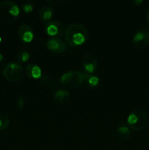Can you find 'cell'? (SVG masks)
Returning <instances> with one entry per match:
<instances>
[{
	"mask_svg": "<svg viewBox=\"0 0 149 150\" xmlns=\"http://www.w3.org/2000/svg\"><path fill=\"white\" fill-rule=\"evenodd\" d=\"M46 46L54 53H61L67 49V45L59 38H52L46 42Z\"/></svg>",
	"mask_w": 149,
	"mask_h": 150,
	"instance_id": "10",
	"label": "cell"
},
{
	"mask_svg": "<svg viewBox=\"0 0 149 150\" xmlns=\"http://www.w3.org/2000/svg\"><path fill=\"white\" fill-rule=\"evenodd\" d=\"M23 75V68L18 63L11 62L7 64L3 70L4 79L11 82L20 80Z\"/></svg>",
	"mask_w": 149,
	"mask_h": 150,
	"instance_id": "5",
	"label": "cell"
},
{
	"mask_svg": "<svg viewBox=\"0 0 149 150\" xmlns=\"http://www.w3.org/2000/svg\"><path fill=\"white\" fill-rule=\"evenodd\" d=\"M89 81V83L91 86H95L99 83V79L96 76H90V77L88 79Z\"/></svg>",
	"mask_w": 149,
	"mask_h": 150,
	"instance_id": "19",
	"label": "cell"
},
{
	"mask_svg": "<svg viewBox=\"0 0 149 150\" xmlns=\"http://www.w3.org/2000/svg\"><path fill=\"white\" fill-rule=\"evenodd\" d=\"M19 39L24 42H32L34 38V32L29 24H22L18 29Z\"/></svg>",
	"mask_w": 149,
	"mask_h": 150,
	"instance_id": "8",
	"label": "cell"
},
{
	"mask_svg": "<svg viewBox=\"0 0 149 150\" xmlns=\"http://www.w3.org/2000/svg\"><path fill=\"white\" fill-rule=\"evenodd\" d=\"M149 43V32L148 31H140L133 38L132 44L135 48H143L147 46Z\"/></svg>",
	"mask_w": 149,
	"mask_h": 150,
	"instance_id": "7",
	"label": "cell"
},
{
	"mask_svg": "<svg viewBox=\"0 0 149 150\" xmlns=\"http://www.w3.org/2000/svg\"><path fill=\"white\" fill-rule=\"evenodd\" d=\"M25 72H26V74L29 78H32V79H37L42 76L41 68L39 66L37 65V64H27L26 66V68H25Z\"/></svg>",
	"mask_w": 149,
	"mask_h": 150,
	"instance_id": "11",
	"label": "cell"
},
{
	"mask_svg": "<svg viewBox=\"0 0 149 150\" xmlns=\"http://www.w3.org/2000/svg\"><path fill=\"white\" fill-rule=\"evenodd\" d=\"M3 59H4V57H3V55L1 54H0V64L1 63V62H2Z\"/></svg>",
	"mask_w": 149,
	"mask_h": 150,
	"instance_id": "22",
	"label": "cell"
},
{
	"mask_svg": "<svg viewBox=\"0 0 149 150\" xmlns=\"http://www.w3.org/2000/svg\"><path fill=\"white\" fill-rule=\"evenodd\" d=\"M10 120L7 115L1 114L0 115V130H4L10 125Z\"/></svg>",
	"mask_w": 149,
	"mask_h": 150,
	"instance_id": "15",
	"label": "cell"
},
{
	"mask_svg": "<svg viewBox=\"0 0 149 150\" xmlns=\"http://www.w3.org/2000/svg\"><path fill=\"white\" fill-rule=\"evenodd\" d=\"M20 15V9L16 3L4 1L0 3V22L4 25H11Z\"/></svg>",
	"mask_w": 149,
	"mask_h": 150,
	"instance_id": "2",
	"label": "cell"
},
{
	"mask_svg": "<svg viewBox=\"0 0 149 150\" xmlns=\"http://www.w3.org/2000/svg\"><path fill=\"white\" fill-rule=\"evenodd\" d=\"M60 82L64 86L69 87H78L84 82V76L82 73L76 70L67 72L61 76Z\"/></svg>",
	"mask_w": 149,
	"mask_h": 150,
	"instance_id": "3",
	"label": "cell"
},
{
	"mask_svg": "<svg viewBox=\"0 0 149 150\" xmlns=\"http://www.w3.org/2000/svg\"><path fill=\"white\" fill-rule=\"evenodd\" d=\"M146 16H149V10L147 11V13H146Z\"/></svg>",
	"mask_w": 149,
	"mask_h": 150,
	"instance_id": "24",
	"label": "cell"
},
{
	"mask_svg": "<svg viewBox=\"0 0 149 150\" xmlns=\"http://www.w3.org/2000/svg\"><path fill=\"white\" fill-rule=\"evenodd\" d=\"M53 12V9L50 6H44L40 9L39 13V18L42 21L47 22L52 18Z\"/></svg>",
	"mask_w": 149,
	"mask_h": 150,
	"instance_id": "14",
	"label": "cell"
},
{
	"mask_svg": "<svg viewBox=\"0 0 149 150\" xmlns=\"http://www.w3.org/2000/svg\"><path fill=\"white\" fill-rule=\"evenodd\" d=\"M89 30L80 23L70 24L65 30V39L71 46H77L84 43L89 38Z\"/></svg>",
	"mask_w": 149,
	"mask_h": 150,
	"instance_id": "1",
	"label": "cell"
},
{
	"mask_svg": "<svg viewBox=\"0 0 149 150\" xmlns=\"http://www.w3.org/2000/svg\"><path fill=\"white\" fill-rule=\"evenodd\" d=\"M127 123L132 130H142L147 123V115L142 110H134L129 115Z\"/></svg>",
	"mask_w": 149,
	"mask_h": 150,
	"instance_id": "4",
	"label": "cell"
},
{
	"mask_svg": "<svg viewBox=\"0 0 149 150\" xmlns=\"http://www.w3.org/2000/svg\"><path fill=\"white\" fill-rule=\"evenodd\" d=\"M45 31L47 34L53 38H59L64 35V26L62 23L57 21H51L45 24Z\"/></svg>",
	"mask_w": 149,
	"mask_h": 150,
	"instance_id": "6",
	"label": "cell"
},
{
	"mask_svg": "<svg viewBox=\"0 0 149 150\" xmlns=\"http://www.w3.org/2000/svg\"><path fill=\"white\" fill-rule=\"evenodd\" d=\"M25 105V101L23 100V98L22 97L18 98V100H16V106L18 109H22V108L24 107Z\"/></svg>",
	"mask_w": 149,
	"mask_h": 150,
	"instance_id": "20",
	"label": "cell"
},
{
	"mask_svg": "<svg viewBox=\"0 0 149 150\" xmlns=\"http://www.w3.org/2000/svg\"><path fill=\"white\" fill-rule=\"evenodd\" d=\"M131 136V132L129 129L125 125H122L116 130L115 133V136L118 141H125L128 139Z\"/></svg>",
	"mask_w": 149,
	"mask_h": 150,
	"instance_id": "13",
	"label": "cell"
},
{
	"mask_svg": "<svg viewBox=\"0 0 149 150\" xmlns=\"http://www.w3.org/2000/svg\"><path fill=\"white\" fill-rule=\"evenodd\" d=\"M83 67L84 70L88 73H93L97 66V59L91 53H88L83 57Z\"/></svg>",
	"mask_w": 149,
	"mask_h": 150,
	"instance_id": "9",
	"label": "cell"
},
{
	"mask_svg": "<svg viewBox=\"0 0 149 150\" xmlns=\"http://www.w3.org/2000/svg\"><path fill=\"white\" fill-rule=\"evenodd\" d=\"M142 2H143V0H136V1H133V3H134V4H141Z\"/></svg>",
	"mask_w": 149,
	"mask_h": 150,
	"instance_id": "21",
	"label": "cell"
},
{
	"mask_svg": "<svg viewBox=\"0 0 149 150\" xmlns=\"http://www.w3.org/2000/svg\"><path fill=\"white\" fill-rule=\"evenodd\" d=\"M67 1V0H48L47 3L51 6H61Z\"/></svg>",
	"mask_w": 149,
	"mask_h": 150,
	"instance_id": "18",
	"label": "cell"
},
{
	"mask_svg": "<svg viewBox=\"0 0 149 150\" xmlns=\"http://www.w3.org/2000/svg\"><path fill=\"white\" fill-rule=\"evenodd\" d=\"M30 58V54L26 51H20L17 54V59L20 62H26Z\"/></svg>",
	"mask_w": 149,
	"mask_h": 150,
	"instance_id": "16",
	"label": "cell"
},
{
	"mask_svg": "<svg viewBox=\"0 0 149 150\" xmlns=\"http://www.w3.org/2000/svg\"><path fill=\"white\" fill-rule=\"evenodd\" d=\"M34 7V2L31 1H23L22 3V9L25 13H31Z\"/></svg>",
	"mask_w": 149,
	"mask_h": 150,
	"instance_id": "17",
	"label": "cell"
},
{
	"mask_svg": "<svg viewBox=\"0 0 149 150\" xmlns=\"http://www.w3.org/2000/svg\"><path fill=\"white\" fill-rule=\"evenodd\" d=\"M1 41H2V38H1V35H0V45H1Z\"/></svg>",
	"mask_w": 149,
	"mask_h": 150,
	"instance_id": "23",
	"label": "cell"
},
{
	"mask_svg": "<svg viewBox=\"0 0 149 150\" xmlns=\"http://www.w3.org/2000/svg\"><path fill=\"white\" fill-rule=\"evenodd\" d=\"M146 17H147L148 21V22H149V16H146Z\"/></svg>",
	"mask_w": 149,
	"mask_h": 150,
	"instance_id": "25",
	"label": "cell"
},
{
	"mask_svg": "<svg viewBox=\"0 0 149 150\" xmlns=\"http://www.w3.org/2000/svg\"><path fill=\"white\" fill-rule=\"evenodd\" d=\"M70 98V93L66 89H59L55 93L53 100L56 103L64 104L69 101Z\"/></svg>",
	"mask_w": 149,
	"mask_h": 150,
	"instance_id": "12",
	"label": "cell"
}]
</instances>
